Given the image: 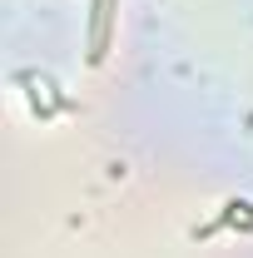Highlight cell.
<instances>
[{
	"label": "cell",
	"instance_id": "6da1fadb",
	"mask_svg": "<svg viewBox=\"0 0 253 258\" xmlns=\"http://www.w3.org/2000/svg\"><path fill=\"white\" fill-rule=\"evenodd\" d=\"M114 15H119V0H90V45H85V60L90 64H104V55H109Z\"/></svg>",
	"mask_w": 253,
	"mask_h": 258
}]
</instances>
